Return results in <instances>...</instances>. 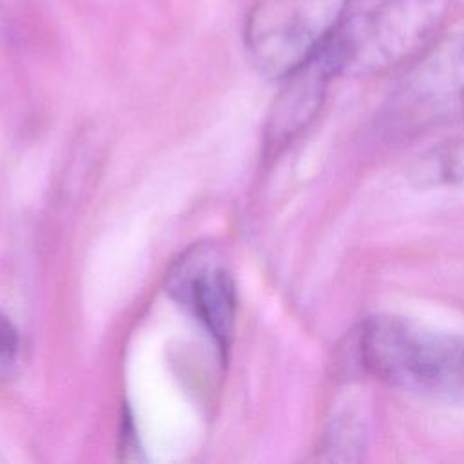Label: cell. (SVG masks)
<instances>
[{"instance_id":"3","label":"cell","mask_w":464,"mask_h":464,"mask_svg":"<svg viewBox=\"0 0 464 464\" xmlns=\"http://www.w3.org/2000/svg\"><path fill=\"white\" fill-rule=\"evenodd\" d=\"M375 123L392 141L464 123V31L433 40L411 60L379 107Z\"/></svg>"},{"instance_id":"2","label":"cell","mask_w":464,"mask_h":464,"mask_svg":"<svg viewBox=\"0 0 464 464\" xmlns=\"http://www.w3.org/2000/svg\"><path fill=\"white\" fill-rule=\"evenodd\" d=\"M450 0H382L346 16L315 58L337 76H370L419 56L437 36Z\"/></svg>"},{"instance_id":"1","label":"cell","mask_w":464,"mask_h":464,"mask_svg":"<svg viewBox=\"0 0 464 464\" xmlns=\"http://www.w3.org/2000/svg\"><path fill=\"white\" fill-rule=\"evenodd\" d=\"M361 366L408 393L464 406V337L379 314L359 330Z\"/></svg>"},{"instance_id":"9","label":"cell","mask_w":464,"mask_h":464,"mask_svg":"<svg viewBox=\"0 0 464 464\" xmlns=\"http://www.w3.org/2000/svg\"><path fill=\"white\" fill-rule=\"evenodd\" d=\"M20 350V337L14 324L0 310V377L9 373L16 362Z\"/></svg>"},{"instance_id":"5","label":"cell","mask_w":464,"mask_h":464,"mask_svg":"<svg viewBox=\"0 0 464 464\" xmlns=\"http://www.w3.org/2000/svg\"><path fill=\"white\" fill-rule=\"evenodd\" d=\"M169 295L188 310L227 353L236 324V285L223 254L210 243L185 250L169 268Z\"/></svg>"},{"instance_id":"6","label":"cell","mask_w":464,"mask_h":464,"mask_svg":"<svg viewBox=\"0 0 464 464\" xmlns=\"http://www.w3.org/2000/svg\"><path fill=\"white\" fill-rule=\"evenodd\" d=\"M330 80L334 78L315 56L283 78L265 130V147L270 154L279 152L315 118Z\"/></svg>"},{"instance_id":"7","label":"cell","mask_w":464,"mask_h":464,"mask_svg":"<svg viewBox=\"0 0 464 464\" xmlns=\"http://www.w3.org/2000/svg\"><path fill=\"white\" fill-rule=\"evenodd\" d=\"M417 187L453 185L464 179V140H450L420 156L411 170Z\"/></svg>"},{"instance_id":"8","label":"cell","mask_w":464,"mask_h":464,"mask_svg":"<svg viewBox=\"0 0 464 464\" xmlns=\"http://www.w3.org/2000/svg\"><path fill=\"white\" fill-rule=\"evenodd\" d=\"M364 446L362 417L353 411H344L337 420H334L328 435H324V451L337 460L341 451V460H353L352 451H361Z\"/></svg>"},{"instance_id":"4","label":"cell","mask_w":464,"mask_h":464,"mask_svg":"<svg viewBox=\"0 0 464 464\" xmlns=\"http://www.w3.org/2000/svg\"><path fill=\"white\" fill-rule=\"evenodd\" d=\"M352 0H257L245 20V47L268 80H283L315 56L348 16Z\"/></svg>"}]
</instances>
